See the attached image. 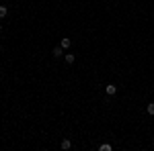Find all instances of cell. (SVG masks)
<instances>
[{"label":"cell","mask_w":154,"mask_h":151,"mask_svg":"<svg viewBox=\"0 0 154 151\" xmlns=\"http://www.w3.org/2000/svg\"><path fill=\"white\" fill-rule=\"evenodd\" d=\"M115 92H117V86H115V84H107V86H105V94L113 96Z\"/></svg>","instance_id":"obj_1"},{"label":"cell","mask_w":154,"mask_h":151,"mask_svg":"<svg viewBox=\"0 0 154 151\" xmlns=\"http://www.w3.org/2000/svg\"><path fill=\"white\" fill-rule=\"evenodd\" d=\"M51 53H54V57H62V55H64V47H62V45H56Z\"/></svg>","instance_id":"obj_2"},{"label":"cell","mask_w":154,"mask_h":151,"mask_svg":"<svg viewBox=\"0 0 154 151\" xmlns=\"http://www.w3.org/2000/svg\"><path fill=\"white\" fill-rule=\"evenodd\" d=\"M60 45L64 47V49H70V47H72V39H66V37H64V39L60 41Z\"/></svg>","instance_id":"obj_3"},{"label":"cell","mask_w":154,"mask_h":151,"mask_svg":"<svg viewBox=\"0 0 154 151\" xmlns=\"http://www.w3.org/2000/svg\"><path fill=\"white\" fill-rule=\"evenodd\" d=\"M60 147H62L64 151H66V149H70V147H72V141H70V139H64L62 143H60Z\"/></svg>","instance_id":"obj_4"},{"label":"cell","mask_w":154,"mask_h":151,"mask_svg":"<svg viewBox=\"0 0 154 151\" xmlns=\"http://www.w3.org/2000/svg\"><path fill=\"white\" fill-rule=\"evenodd\" d=\"M64 59H66V63H74V59H76V55H72V53H66V55H64Z\"/></svg>","instance_id":"obj_5"},{"label":"cell","mask_w":154,"mask_h":151,"mask_svg":"<svg viewBox=\"0 0 154 151\" xmlns=\"http://www.w3.org/2000/svg\"><path fill=\"white\" fill-rule=\"evenodd\" d=\"M6 14H8V8L6 6H0V19H4Z\"/></svg>","instance_id":"obj_6"},{"label":"cell","mask_w":154,"mask_h":151,"mask_svg":"<svg viewBox=\"0 0 154 151\" xmlns=\"http://www.w3.org/2000/svg\"><path fill=\"white\" fill-rule=\"evenodd\" d=\"M99 149L101 151H111V145H109V143H103V145H99Z\"/></svg>","instance_id":"obj_7"},{"label":"cell","mask_w":154,"mask_h":151,"mask_svg":"<svg viewBox=\"0 0 154 151\" xmlns=\"http://www.w3.org/2000/svg\"><path fill=\"white\" fill-rule=\"evenodd\" d=\"M146 112H148V115H154V102H150V104L146 106Z\"/></svg>","instance_id":"obj_8"},{"label":"cell","mask_w":154,"mask_h":151,"mask_svg":"<svg viewBox=\"0 0 154 151\" xmlns=\"http://www.w3.org/2000/svg\"><path fill=\"white\" fill-rule=\"evenodd\" d=\"M0 31H2V23H0Z\"/></svg>","instance_id":"obj_9"},{"label":"cell","mask_w":154,"mask_h":151,"mask_svg":"<svg viewBox=\"0 0 154 151\" xmlns=\"http://www.w3.org/2000/svg\"><path fill=\"white\" fill-rule=\"evenodd\" d=\"M0 49H2V45H0Z\"/></svg>","instance_id":"obj_10"}]
</instances>
